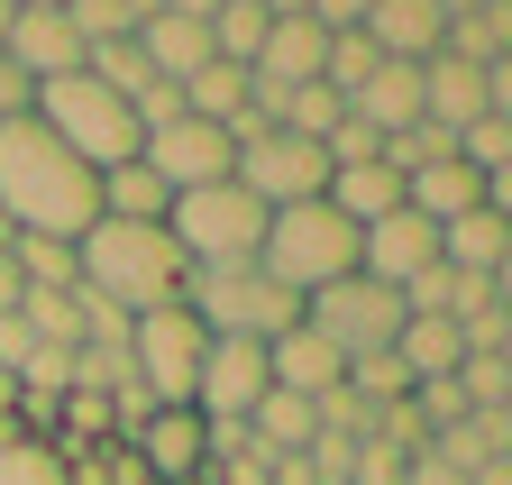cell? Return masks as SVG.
I'll use <instances>...</instances> for the list:
<instances>
[{
  "mask_svg": "<svg viewBox=\"0 0 512 485\" xmlns=\"http://www.w3.org/2000/svg\"><path fill=\"white\" fill-rule=\"evenodd\" d=\"M348 394H357V403H403L412 376H403V357H394V348H375V357H357V367H348Z\"/></svg>",
  "mask_w": 512,
  "mask_h": 485,
  "instance_id": "29",
  "label": "cell"
},
{
  "mask_svg": "<svg viewBox=\"0 0 512 485\" xmlns=\"http://www.w3.org/2000/svg\"><path fill=\"white\" fill-rule=\"evenodd\" d=\"M147 19H156V0H64V28L83 37V55L110 46V37H138Z\"/></svg>",
  "mask_w": 512,
  "mask_h": 485,
  "instance_id": "24",
  "label": "cell"
},
{
  "mask_svg": "<svg viewBox=\"0 0 512 485\" xmlns=\"http://www.w3.org/2000/svg\"><path fill=\"white\" fill-rule=\"evenodd\" d=\"M503 257H512V229L494 202H476L467 220L439 229V266H458V275H503Z\"/></svg>",
  "mask_w": 512,
  "mask_h": 485,
  "instance_id": "21",
  "label": "cell"
},
{
  "mask_svg": "<svg viewBox=\"0 0 512 485\" xmlns=\"http://www.w3.org/2000/svg\"><path fill=\"white\" fill-rule=\"evenodd\" d=\"M165 202H174V193L156 184V174H147L138 156L101 174V220H165Z\"/></svg>",
  "mask_w": 512,
  "mask_h": 485,
  "instance_id": "25",
  "label": "cell"
},
{
  "mask_svg": "<svg viewBox=\"0 0 512 485\" xmlns=\"http://www.w3.org/2000/svg\"><path fill=\"white\" fill-rule=\"evenodd\" d=\"M403 485H467V476H448V467H430V458H412V467H403Z\"/></svg>",
  "mask_w": 512,
  "mask_h": 485,
  "instance_id": "32",
  "label": "cell"
},
{
  "mask_svg": "<svg viewBox=\"0 0 512 485\" xmlns=\"http://www.w3.org/2000/svg\"><path fill=\"white\" fill-rule=\"evenodd\" d=\"M430 467H448V476H476V467H494V458H512V412H467V421H448V431H430V449H421Z\"/></svg>",
  "mask_w": 512,
  "mask_h": 485,
  "instance_id": "18",
  "label": "cell"
},
{
  "mask_svg": "<svg viewBox=\"0 0 512 485\" xmlns=\"http://www.w3.org/2000/svg\"><path fill=\"white\" fill-rule=\"evenodd\" d=\"M339 119H348V101H339L330 83H302V92H284V119H275V129H293V138H311V147H320Z\"/></svg>",
  "mask_w": 512,
  "mask_h": 485,
  "instance_id": "28",
  "label": "cell"
},
{
  "mask_svg": "<svg viewBox=\"0 0 512 485\" xmlns=\"http://www.w3.org/2000/svg\"><path fill=\"white\" fill-rule=\"evenodd\" d=\"M0 55H10V74H28V83H64V74H83V37L64 28V10H19L10 37H0Z\"/></svg>",
  "mask_w": 512,
  "mask_h": 485,
  "instance_id": "13",
  "label": "cell"
},
{
  "mask_svg": "<svg viewBox=\"0 0 512 485\" xmlns=\"http://www.w3.org/2000/svg\"><path fill=\"white\" fill-rule=\"evenodd\" d=\"M165 238L183 248V266H238V257H256V238H266V202H256L247 184L174 193L165 202Z\"/></svg>",
  "mask_w": 512,
  "mask_h": 485,
  "instance_id": "6",
  "label": "cell"
},
{
  "mask_svg": "<svg viewBox=\"0 0 512 485\" xmlns=\"http://www.w3.org/2000/svg\"><path fill=\"white\" fill-rule=\"evenodd\" d=\"M10 238H19V229H10V211H0V257H10Z\"/></svg>",
  "mask_w": 512,
  "mask_h": 485,
  "instance_id": "34",
  "label": "cell"
},
{
  "mask_svg": "<svg viewBox=\"0 0 512 485\" xmlns=\"http://www.w3.org/2000/svg\"><path fill=\"white\" fill-rule=\"evenodd\" d=\"M256 403H266V348L256 339H211L202 376H192V412L202 421H247Z\"/></svg>",
  "mask_w": 512,
  "mask_h": 485,
  "instance_id": "11",
  "label": "cell"
},
{
  "mask_svg": "<svg viewBox=\"0 0 512 485\" xmlns=\"http://www.w3.org/2000/svg\"><path fill=\"white\" fill-rule=\"evenodd\" d=\"M46 129L74 147L92 174H110V165H128L138 156V110H128L110 83H92V74H64V83H37V101H28Z\"/></svg>",
  "mask_w": 512,
  "mask_h": 485,
  "instance_id": "5",
  "label": "cell"
},
{
  "mask_svg": "<svg viewBox=\"0 0 512 485\" xmlns=\"http://www.w3.org/2000/svg\"><path fill=\"white\" fill-rule=\"evenodd\" d=\"M320 156H330V174H339V165H375V156H384V138H375V129H366V119L348 110V119H339V129H330V138H320Z\"/></svg>",
  "mask_w": 512,
  "mask_h": 485,
  "instance_id": "30",
  "label": "cell"
},
{
  "mask_svg": "<svg viewBox=\"0 0 512 485\" xmlns=\"http://www.w3.org/2000/svg\"><path fill=\"white\" fill-rule=\"evenodd\" d=\"M28 101H37V83H28V74H10V55H0V119H19Z\"/></svg>",
  "mask_w": 512,
  "mask_h": 485,
  "instance_id": "31",
  "label": "cell"
},
{
  "mask_svg": "<svg viewBox=\"0 0 512 485\" xmlns=\"http://www.w3.org/2000/svg\"><path fill=\"white\" fill-rule=\"evenodd\" d=\"M439 55H458V65H476V74L512 65V0H494V10H467V19H448V28H439Z\"/></svg>",
  "mask_w": 512,
  "mask_h": 485,
  "instance_id": "22",
  "label": "cell"
},
{
  "mask_svg": "<svg viewBox=\"0 0 512 485\" xmlns=\"http://www.w3.org/2000/svg\"><path fill=\"white\" fill-rule=\"evenodd\" d=\"M302 330H320V339H330L348 367H357V357L394 348L403 302H394V284H375V275H339V284H320V293L302 302Z\"/></svg>",
  "mask_w": 512,
  "mask_h": 485,
  "instance_id": "8",
  "label": "cell"
},
{
  "mask_svg": "<svg viewBox=\"0 0 512 485\" xmlns=\"http://www.w3.org/2000/svg\"><path fill=\"white\" fill-rule=\"evenodd\" d=\"M256 266H266L284 293H320V284H339L357 275V229L330 211V202H293V211H266V238H256Z\"/></svg>",
  "mask_w": 512,
  "mask_h": 485,
  "instance_id": "4",
  "label": "cell"
},
{
  "mask_svg": "<svg viewBox=\"0 0 512 485\" xmlns=\"http://www.w3.org/2000/svg\"><path fill=\"white\" fill-rule=\"evenodd\" d=\"M439 19H467V10H494V0H430Z\"/></svg>",
  "mask_w": 512,
  "mask_h": 485,
  "instance_id": "33",
  "label": "cell"
},
{
  "mask_svg": "<svg viewBox=\"0 0 512 485\" xmlns=\"http://www.w3.org/2000/svg\"><path fill=\"white\" fill-rule=\"evenodd\" d=\"M357 119H366V129L375 138H394V129H412V119H421V65H375V83L348 101Z\"/></svg>",
  "mask_w": 512,
  "mask_h": 485,
  "instance_id": "23",
  "label": "cell"
},
{
  "mask_svg": "<svg viewBox=\"0 0 512 485\" xmlns=\"http://www.w3.org/2000/svg\"><path fill=\"white\" fill-rule=\"evenodd\" d=\"M128 458L147 476H192L202 467V412H147L138 431H128Z\"/></svg>",
  "mask_w": 512,
  "mask_h": 485,
  "instance_id": "19",
  "label": "cell"
},
{
  "mask_svg": "<svg viewBox=\"0 0 512 485\" xmlns=\"http://www.w3.org/2000/svg\"><path fill=\"white\" fill-rule=\"evenodd\" d=\"M19 10H64V0H19Z\"/></svg>",
  "mask_w": 512,
  "mask_h": 485,
  "instance_id": "36",
  "label": "cell"
},
{
  "mask_svg": "<svg viewBox=\"0 0 512 485\" xmlns=\"http://www.w3.org/2000/svg\"><path fill=\"white\" fill-rule=\"evenodd\" d=\"M0 211L28 238H83L101 220V174L37 110H19V119H0Z\"/></svg>",
  "mask_w": 512,
  "mask_h": 485,
  "instance_id": "1",
  "label": "cell"
},
{
  "mask_svg": "<svg viewBox=\"0 0 512 485\" xmlns=\"http://www.w3.org/2000/svg\"><path fill=\"white\" fill-rule=\"evenodd\" d=\"M229 184H247L266 211H293V202H320V193H330V156H320L311 138H293V129H256V138H238Z\"/></svg>",
  "mask_w": 512,
  "mask_h": 485,
  "instance_id": "9",
  "label": "cell"
},
{
  "mask_svg": "<svg viewBox=\"0 0 512 485\" xmlns=\"http://www.w3.org/2000/svg\"><path fill=\"white\" fill-rule=\"evenodd\" d=\"M183 312L202 321L211 339H284V330H302V293H284L256 257H238V266H183Z\"/></svg>",
  "mask_w": 512,
  "mask_h": 485,
  "instance_id": "3",
  "label": "cell"
},
{
  "mask_svg": "<svg viewBox=\"0 0 512 485\" xmlns=\"http://www.w3.org/2000/svg\"><path fill=\"white\" fill-rule=\"evenodd\" d=\"M266 10H256V0H220V10H211V55H220V65H256V46H266Z\"/></svg>",
  "mask_w": 512,
  "mask_h": 485,
  "instance_id": "27",
  "label": "cell"
},
{
  "mask_svg": "<svg viewBox=\"0 0 512 485\" xmlns=\"http://www.w3.org/2000/svg\"><path fill=\"white\" fill-rule=\"evenodd\" d=\"M138 55H147L156 83H192V74L211 65V19H174V10H156V19L138 28Z\"/></svg>",
  "mask_w": 512,
  "mask_h": 485,
  "instance_id": "16",
  "label": "cell"
},
{
  "mask_svg": "<svg viewBox=\"0 0 512 485\" xmlns=\"http://www.w3.org/2000/svg\"><path fill=\"white\" fill-rule=\"evenodd\" d=\"M174 92H183L192 119H220V129H229V119L247 110V65H220V55H211V65L192 74V83H174Z\"/></svg>",
  "mask_w": 512,
  "mask_h": 485,
  "instance_id": "26",
  "label": "cell"
},
{
  "mask_svg": "<svg viewBox=\"0 0 512 485\" xmlns=\"http://www.w3.org/2000/svg\"><path fill=\"white\" fill-rule=\"evenodd\" d=\"M266 385L320 403V394H339V385H348V357L320 339V330H284V339H266Z\"/></svg>",
  "mask_w": 512,
  "mask_h": 485,
  "instance_id": "14",
  "label": "cell"
},
{
  "mask_svg": "<svg viewBox=\"0 0 512 485\" xmlns=\"http://www.w3.org/2000/svg\"><path fill=\"white\" fill-rule=\"evenodd\" d=\"M202 348H211V330L183 312H147V321H128V376H138V394L156 403V412H192V376H202Z\"/></svg>",
  "mask_w": 512,
  "mask_h": 485,
  "instance_id": "7",
  "label": "cell"
},
{
  "mask_svg": "<svg viewBox=\"0 0 512 485\" xmlns=\"http://www.w3.org/2000/svg\"><path fill=\"white\" fill-rule=\"evenodd\" d=\"M10 19H19V0H0V37H10Z\"/></svg>",
  "mask_w": 512,
  "mask_h": 485,
  "instance_id": "35",
  "label": "cell"
},
{
  "mask_svg": "<svg viewBox=\"0 0 512 485\" xmlns=\"http://www.w3.org/2000/svg\"><path fill=\"white\" fill-rule=\"evenodd\" d=\"M138 165L156 174L165 193H202V184H229V165H238V147H229V129L220 119H165V129H147L138 138Z\"/></svg>",
  "mask_w": 512,
  "mask_h": 485,
  "instance_id": "10",
  "label": "cell"
},
{
  "mask_svg": "<svg viewBox=\"0 0 512 485\" xmlns=\"http://www.w3.org/2000/svg\"><path fill=\"white\" fill-rule=\"evenodd\" d=\"M421 266H439V229H430L421 211H394V220L357 229V275H375V284H412Z\"/></svg>",
  "mask_w": 512,
  "mask_h": 485,
  "instance_id": "12",
  "label": "cell"
},
{
  "mask_svg": "<svg viewBox=\"0 0 512 485\" xmlns=\"http://www.w3.org/2000/svg\"><path fill=\"white\" fill-rule=\"evenodd\" d=\"M74 284L101 293L119 321H147L183 302V248L165 238V220H92L74 238Z\"/></svg>",
  "mask_w": 512,
  "mask_h": 485,
  "instance_id": "2",
  "label": "cell"
},
{
  "mask_svg": "<svg viewBox=\"0 0 512 485\" xmlns=\"http://www.w3.org/2000/svg\"><path fill=\"white\" fill-rule=\"evenodd\" d=\"M476 202H494V193H485V174H476V165H458V156H439V165L403 174V211H421L430 229H448V220H467ZM494 211H503V202H494Z\"/></svg>",
  "mask_w": 512,
  "mask_h": 485,
  "instance_id": "15",
  "label": "cell"
},
{
  "mask_svg": "<svg viewBox=\"0 0 512 485\" xmlns=\"http://www.w3.org/2000/svg\"><path fill=\"white\" fill-rule=\"evenodd\" d=\"M320 55H330V37H320L311 19H275L247 74H256V83H275V92H302V83H320Z\"/></svg>",
  "mask_w": 512,
  "mask_h": 485,
  "instance_id": "17",
  "label": "cell"
},
{
  "mask_svg": "<svg viewBox=\"0 0 512 485\" xmlns=\"http://www.w3.org/2000/svg\"><path fill=\"white\" fill-rule=\"evenodd\" d=\"M320 202H330L348 229H375V220H394V211H403V174L384 165V156H375V165H339Z\"/></svg>",
  "mask_w": 512,
  "mask_h": 485,
  "instance_id": "20",
  "label": "cell"
}]
</instances>
